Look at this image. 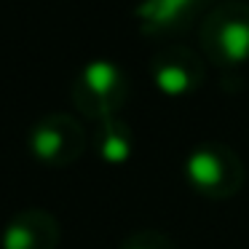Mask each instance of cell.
Instances as JSON below:
<instances>
[{"label": "cell", "mask_w": 249, "mask_h": 249, "mask_svg": "<svg viewBox=\"0 0 249 249\" xmlns=\"http://www.w3.org/2000/svg\"><path fill=\"white\" fill-rule=\"evenodd\" d=\"M185 182L212 201L231 198L244 185V163L225 142H201L185 156Z\"/></svg>", "instance_id": "1"}, {"label": "cell", "mask_w": 249, "mask_h": 249, "mask_svg": "<svg viewBox=\"0 0 249 249\" xmlns=\"http://www.w3.org/2000/svg\"><path fill=\"white\" fill-rule=\"evenodd\" d=\"M201 49L222 70L249 62V3L228 0L212 8L201 24Z\"/></svg>", "instance_id": "2"}, {"label": "cell", "mask_w": 249, "mask_h": 249, "mask_svg": "<svg viewBox=\"0 0 249 249\" xmlns=\"http://www.w3.org/2000/svg\"><path fill=\"white\" fill-rule=\"evenodd\" d=\"M72 102L83 118L105 121L121 113L129 99V78L124 67L110 59H94L81 67L72 81Z\"/></svg>", "instance_id": "3"}, {"label": "cell", "mask_w": 249, "mask_h": 249, "mask_svg": "<svg viewBox=\"0 0 249 249\" xmlns=\"http://www.w3.org/2000/svg\"><path fill=\"white\" fill-rule=\"evenodd\" d=\"M86 131L78 124L75 115L67 113H49L35 121L27 134L30 156L38 163L51 169L72 166L86 150Z\"/></svg>", "instance_id": "4"}, {"label": "cell", "mask_w": 249, "mask_h": 249, "mask_svg": "<svg viewBox=\"0 0 249 249\" xmlns=\"http://www.w3.org/2000/svg\"><path fill=\"white\" fill-rule=\"evenodd\" d=\"M150 75L163 97H188L204 83V59L193 49L166 46L150 62Z\"/></svg>", "instance_id": "5"}, {"label": "cell", "mask_w": 249, "mask_h": 249, "mask_svg": "<svg viewBox=\"0 0 249 249\" xmlns=\"http://www.w3.org/2000/svg\"><path fill=\"white\" fill-rule=\"evenodd\" d=\"M59 247V222L51 212L30 206L6 222L0 249H56Z\"/></svg>", "instance_id": "6"}, {"label": "cell", "mask_w": 249, "mask_h": 249, "mask_svg": "<svg viewBox=\"0 0 249 249\" xmlns=\"http://www.w3.org/2000/svg\"><path fill=\"white\" fill-rule=\"evenodd\" d=\"M94 147L107 166H124L134 153V134L121 115H113V118H105L97 124Z\"/></svg>", "instance_id": "7"}, {"label": "cell", "mask_w": 249, "mask_h": 249, "mask_svg": "<svg viewBox=\"0 0 249 249\" xmlns=\"http://www.w3.org/2000/svg\"><path fill=\"white\" fill-rule=\"evenodd\" d=\"M196 0H147L145 6L140 8V17L145 19H150V22H156V24H166L169 19H174V17H179V11H188L190 6H193Z\"/></svg>", "instance_id": "8"}, {"label": "cell", "mask_w": 249, "mask_h": 249, "mask_svg": "<svg viewBox=\"0 0 249 249\" xmlns=\"http://www.w3.org/2000/svg\"><path fill=\"white\" fill-rule=\"evenodd\" d=\"M118 249H177V247H174V241L166 233L145 228V231H137L131 236H126Z\"/></svg>", "instance_id": "9"}]
</instances>
